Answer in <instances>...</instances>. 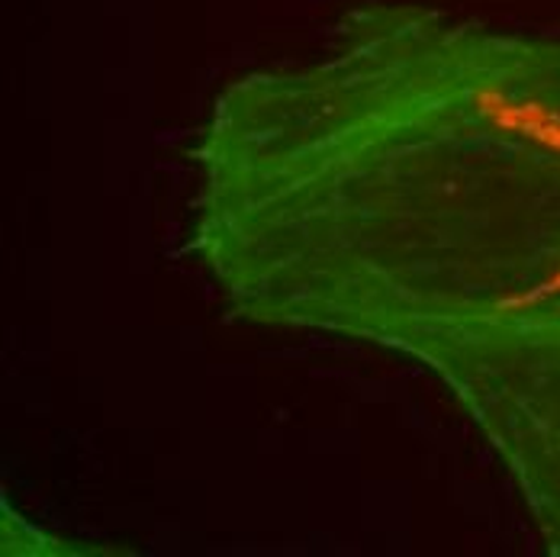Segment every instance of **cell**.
<instances>
[{"mask_svg":"<svg viewBox=\"0 0 560 557\" xmlns=\"http://www.w3.org/2000/svg\"><path fill=\"white\" fill-rule=\"evenodd\" d=\"M525 464L512 477V490L545 552L560 557V416Z\"/></svg>","mask_w":560,"mask_h":557,"instance_id":"obj_2","label":"cell"},{"mask_svg":"<svg viewBox=\"0 0 560 557\" xmlns=\"http://www.w3.org/2000/svg\"><path fill=\"white\" fill-rule=\"evenodd\" d=\"M190 159L229 316L396 355L467 422L560 348V39L371 0L229 81Z\"/></svg>","mask_w":560,"mask_h":557,"instance_id":"obj_1","label":"cell"}]
</instances>
